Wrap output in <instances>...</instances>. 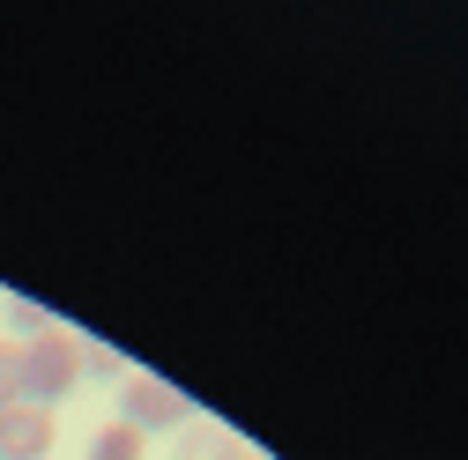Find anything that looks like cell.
<instances>
[{"mask_svg": "<svg viewBox=\"0 0 468 460\" xmlns=\"http://www.w3.org/2000/svg\"><path fill=\"white\" fill-rule=\"evenodd\" d=\"M75 386H82V341L68 327H45L37 341H16V401L60 409Z\"/></svg>", "mask_w": 468, "mask_h": 460, "instance_id": "cell-1", "label": "cell"}, {"mask_svg": "<svg viewBox=\"0 0 468 460\" xmlns=\"http://www.w3.org/2000/svg\"><path fill=\"white\" fill-rule=\"evenodd\" d=\"M120 423L142 431V438H149V431H186V423H194V401H186L179 386H164L156 371H127V379H120Z\"/></svg>", "mask_w": 468, "mask_h": 460, "instance_id": "cell-2", "label": "cell"}, {"mask_svg": "<svg viewBox=\"0 0 468 460\" xmlns=\"http://www.w3.org/2000/svg\"><path fill=\"white\" fill-rule=\"evenodd\" d=\"M52 445H60L52 409H30V401H8V409H0V460H45Z\"/></svg>", "mask_w": 468, "mask_h": 460, "instance_id": "cell-3", "label": "cell"}, {"mask_svg": "<svg viewBox=\"0 0 468 460\" xmlns=\"http://www.w3.org/2000/svg\"><path fill=\"white\" fill-rule=\"evenodd\" d=\"M171 460H246V453H239V438H230V431H208V423L194 431V423H186L179 445H171Z\"/></svg>", "mask_w": 468, "mask_h": 460, "instance_id": "cell-4", "label": "cell"}, {"mask_svg": "<svg viewBox=\"0 0 468 460\" xmlns=\"http://www.w3.org/2000/svg\"><path fill=\"white\" fill-rule=\"evenodd\" d=\"M82 460H142V431H127V423H104V431L82 445Z\"/></svg>", "mask_w": 468, "mask_h": 460, "instance_id": "cell-5", "label": "cell"}, {"mask_svg": "<svg viewBox=\"0 0 468 460\" xmlns=\"http://www.w3.org/2000/svg\"><path fill=\"white\" fill-rule=\"evenodd\" d=\"M0 312H8V327H16L23 341H37V334L52 327V312H45V305H30V298H8V305H0Z\"/></svg>", "mask_w": 468, "mask_h": 460, "instance_id": "cell-6", "label": "cell"}, {"mask_svg": "<svg viewBox=\"0 0 468 460\" xmlns=\"http://www.w3.org/2000/svg\"><path fill=\"white\" fill-rule=\"evenodd\" d=\"M16 401V341H0V409Z\"/></svg>", "mask_w": 468, "mask_h": 460, "instance_id": "cell-7", "label": "cell"}, {"mask_svg": "<svg viewBox=\"0 0 468 460\" xmlns=\"http://www.w3.org/2000/svg\"><path fill=\"white\" fill-rule=\"evenodd\" d=\"M246 460H253V453H246Z\"/></svg>", "mask_w": 468, "mask_h": 460, "instance_id": "cell-8", "label": "cell"}]
</instances>
